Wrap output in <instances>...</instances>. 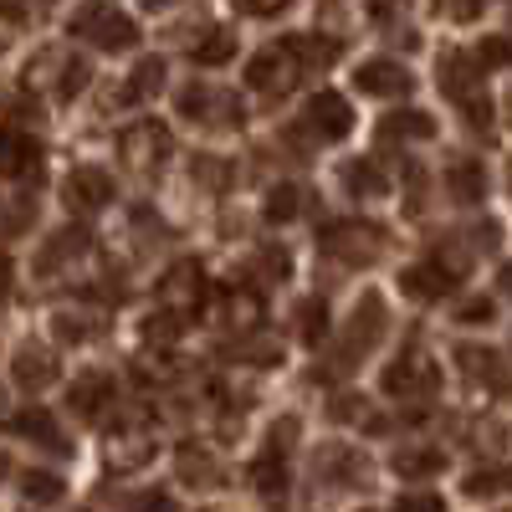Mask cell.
Masks as SVG:
<instances>
[{"label": "cell", "mask_w": 512, "mask_h": 512, "mask_svg": "<svg viewBox=\"0 0 512 512\" xmlns=\"http://www.w3.org/2000/svg\"><path fill=\"white\" fill-rule=\"evenodd\" d=\"M0 47H6V41H0Z\"/></svg>", "instance_id": "obj_18"}, {"label": "cell", "mask_w": 512, "mask_h": 512, "mask_svg": "<svg viewBox=\"0 0 512 512\" xmlns=\"http://www.w3.org/2000/svg\"><path fill=\"white\" fill-rule=\"evenodd\" d=\"M231 6L241 11V16H262V11H272L277 0H231Z\"/></svg>", "instance_id": "obj_13"}, {"label": "cell", "mask_w": 512, "mask_h": 512, "mask_svg": "<svg viewBox=\"0 0 512 512\" xmlns=\"http://www.w3.org/2000/svg\"><path fill=\"white\" fill-rule=\"evenodd\" d=\"M451 195H456V200H482V169H477L472 159H461V164L451 169Z\"/></svg>", "instance_id": "obj_9"}, {"label": "cell", "mask_w": 512, "mask_h": 512, "mask_svg": "<svg viewBox=\"0 0 512 512\" xmlns=\"http://www.w3.org/2000/svg\"><path fill=\"white\" fill-rule=\"evenodd\" d=\"M0 400H6V390H0Z\"/></svg>", "instance_id": "obj_17"}, {"label": "cell", "mask_w": 512, "mask_h": 512, "mask_svg": "<svg viewBox=\"0 0 512 512\" xmlns=\"http://www.w3.org/2000/svg\"><path fill=\"white\" fill-rule=\"evenodd\" d=\"M144 6H149V11H164V6H175V0H144Z\"/></svg>", "instance_id": "obj_15"}, {"label": "cell", "mask_w": 512, "mask_h": 512, "mask_svg": "<svg viewBox=\"0 0 512 512\" xmlns=\"http://www.w3.org/2000/svg\"><path fill=\"white\" fill-rule=\"evenodd\" d=\"M108 200H113V180L103 175V169L77 164L72 175H67V205L72 210H103Z\"/></svg>", "instance_id": "obj_3"}, {"label": "cell", "mask_w": 512, "mask_h": 512, "mask_svg": "<svg viewBox=\"0 0 512 512\" xmlns=\"http://www.w3.org/2000/svg\"><path fill=\"white\" fill-rule=\"evenodd\" d=\"M72 36L93 41L98 52H123L139 41V26L128 21L118 6H108V0H88V6L72 11Z\"/></svg>", "instance_id": "obj_1"}, {"label": "cell", "mask_w": 512, "mask_h": 512, "mask_svg": "<svg viewBox=\"0 0 512 512\" xmlns=\"http://www.w3.org/2000/svg\"><path fill=\"white\" fill-rule=\"evenodd\" d=\"M67 405H72L82 420H98V415L113 405V379H108V374H82V379L72 384Z\"/></svg>", "instance_id": "obj_6"}, {"label": "cell", "mask_w": 512, "mask_h": 512, "mask_svg": "<svg viewBox=\"0 0 512 512\" xmlns=\"http://www.w3.org/2000/svg\"><path fill=\"white\" fill-rule=\"evenodd\" d=\"M354 88H359V93H374V98H395V93H405V88H410V77H405V67H400V62L374 57V62H364V67L354 72Z\"/></svg>", "instance_id": "obj_4"}, {"label": "cell", "mask_w": 512, "mask_h": 512, "mask_svg": "<svg viewBox=\"0 0 512 512\" xmlns=\"http://www.w3.org/2000/svg\"><path fill=\"white\" fill-rule=\"evenodd\" d=\"M507 118H512V98H507Z\"/></svg>", "instance_id": "obj_16"}, {"label": "cell", "mask_w": 512, "mask_h": 512, "mask_svg": "<svg viewBox=\"0 0 512 512\" xmlns=\"http://www.w3.org/2000/svg\"><path fill=\"white\" fill-rule=\"evenodd\" d=\"M57 374H62V364H57V354H52V349L21 344V349H16V359H11V379H16V390H26V395H41Z\"/></svg>", "instance_id": "obj_2"}, {"label": "cell", "mask_w": 512, "mask_h": 512, "mask_svg": "<svg viewBox=\"0 0 512 512\" xmlns=\"http://www.w3.org/2000/svg\"><path fill=\"white\" fill-rule=\"evenodd\" d=\"M159 82H164V67H159V62H144L134 77H128V98H134V103L154 98V93H159Z\"/></svg>", "instance_id": "obj_10"}, {"label": "cell", "mask_w": 512, "mask_h": 512, "mask_svg": "<svg viewBox=\"0 0 512 512\" xmlns=\"http://www.w3.org/2000/svg\"><path fill=\"white\" fill-rule=\"evenodd\" d=\"M6 292H11V262L0 256V297H6Z\"/></svg>", "instance_id": "obj_14"}, {"label": "cell", "mask_w": 512, "mask_h": 512, "mask_svg": "<svg viewBox=\"0 0 512 512\" xmlns=\"http://www.w3.org/2000/svg\"><path fill=\"white\" fill-rule=\"evenodd\" d=\"M308 134H318V139H338L349 128V108L338 103V98H318V103H308Z\"/></svg>", "instance_id": "obj_7"}, {"label": "cell", "mask_w": 512, "mask_h": 512, "mask_svg": "<svg viewBox=\"0 0 512 512\" xmlns=\"http://www.w3.org/2000/svg\"><path fill=\"white\" fill-rule=\"evenodd\" d=\"M11 431L21 436V441H31V446H41V451H67V441H62V425L47 415V410H21L16 420H11Z\"/></svg>", "instance_id": "obj_5"}, {"label": "cell", "mask_w": 512, "mask_h": 512, "mask_svg": "<svg viewBox=\"0 0 512 512\" xmlns=\"http://www.w3.org/2000/svg\"><path fill=\"white\" fill-rule=\"evenodd\" d=\"M123 144H128V159H134V164L164 159V134H159V128H139V134H128Z\"/></svg>", "instance_id": "obj_8"}, {"label": "cell", "mask_w": 512, "mask_h": 512, "mask_svg": "<svg viewBox=\"0 0 512 512\" xmlns=\"http://www.w3.org/2000/svg\"><path fill=\"white\" fill-rule=\"evenodd\" d=\"M52 6V0H0V16H6V21H31V16H41V11H47Z\"/></svg>", "instance_id": "obj_12"}, {"label": "cell", "mask_w": 512, "mask_h": 512, "mask_svg": "<svg viewBox=\"0 0 512 512\" xmlns=\"http://www.w3.org/2000/svg\"><path fill=\"white\" fill-rule=\"evenodd\" d=\"M21 492L36 497V502H52V497H62V482H57L52 472H26V477H21Z\"/></svg>", "instance_id": "obj_11"}]
</instances>
